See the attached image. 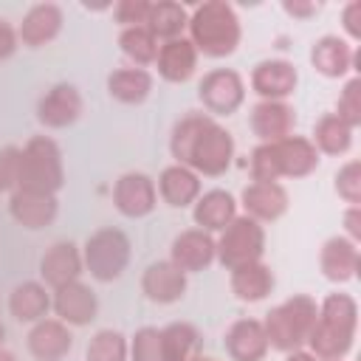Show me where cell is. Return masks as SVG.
I'll use <instances>...</instances> for the list:
<instances>
[{
	"instance_id": "1",
	"label": "cell",
	"mask_w": 361,
	"mask_h": 361,
	"mask_svg": "<svg viewBox=\"0 0 361 361\" xmlns=\"http://www.w3.org/2000/svg\"><path fill=\"white\" fill-rule=\"evenodd\" d=\"M169 149L180 166H189L192 172L217 178L228 169V164L234 158V138L212 116L186 113L172 127Z\"/></svg>"
},
{
	"instance_id": "2",
	"label": "cell",
	"mask_w": 361,
	"mask_h": 361,
	"mask_svg": "<svg viewBox=\"0 0 361 361\" xmlns=\"http://www.w3.org/2000/svg\"><path fill=\"white\" fill-rule=\"evenodd\" d=\"M355 299L347 293H330L316 316V324L307 336L310 344V355L322 358V361H341V355L353 347V336H355Z\"/></svg>"
},
{
	"instance_id": "3",
	"label": "cell",
	"mask_w": 361,
	"mask_h": 361,
	"mask_svg": "<svg viewBox=\"0 0 361 361\" xmlns=\"http://www.w3.org/2000/svg\"><path fill=\"white\" fill-rule=\"evenodd\" d=\"M319 166V149L302 135H288L274 144H259L251 152V178L276 183L279 178H305Z\"/></svg>"
},
{
	"instance_id": "4",
	"label": "cell",
	"mask_w": 361,
	"mask_h": 361,
	"mask_svg": "<svg viewBox=\"0 0 361 361\" xmlns=\"http://www.w3.org/2000/svg\"><path fill=\"white\" fill-rule=\"evenodd\" d=\"M189 42L195 45V51H203L206 56H228L234 54V48L240 45V20L234 14V8L223 0H209L203 6H197L189 17Z\"/></svg>"
},
{
	"instance_id": "5",
	"label": "cell",
	"mask_w": 361,
	"mask_h": 361,
	"mask_svg": "<svg viewBox=\"0 0 361 361\" xmlns=\"http://www.w3.org/2000/svg\"><path fill=\"white\" fill-rule=\"evenodd\" d=\"M316 316H319V305L307 293H296L288 302L271 307V313L262 322L268 347H276L282 353L299 350L307 341V336L316 324Z\"/></svg>"
},
{
	"instance_id": "6",
	"label": "cell",
	"mask_w": 361,
	"mask_h": 361,
	"mask_svg": "<svg viewBox=\"0 0 361 361\" xmlns=\"http://www.w3.org/2000/svg\"><path fill=\"white\" fill-rule=\"evenodd\" d=\"M65 183L62 172V155L59 147L48 135H34L20 149V172H17V189L31 192H51L56 195Z\"/></svg>"
},
{
	"instance_id": "7",
	"label": "cell",
	"mask_w": 361,
	"mask_h": 361,
	"mask_svg": "<svg viewBox=\"0 0 361 361\" xmlns=\"http://www.w3.org/2000/svg\"><path fill=\"white\" fill-rule=\"evenodd\" d=\"M82 262L99 282H113L130 262V237L121 228H99L87 237Z\"/></svg>"
},
{
	"instance_id": "8",
	"label": "cell",
	"mask_w": 361,
	"mask_h": 361,
	"mask_svg": "<svg viewBox=\"0 0 361 361\" xmlns=\"http://www.w3.org/2000/svg\"><path fill=\"white\" fill-rule=\"evenodd\" d=\"M262 248H265V231L257 220H251L248 214L245 217H234L220 240L214 243V251H217V259L231 271L237 265H245V262H257L262 257Z\"/></svg>"
},
{
	"instance_id": "9",
	"label": "cell",
	"mask_w": 361,
	"mask_h": 361,
	"mask_svg": "<svg viewBox=\"0 0 361 361\" xmlns=\"http://www.w3.org/2000/svg\"><path fill=\"white\" fill-rule=\"evenodd\" d=\"M197 96L203 102V107L209 113H217V116H228L234 113L243 99H245V85L240 79L237 71H228V68H214L209 71L200 85H197Z\"/></svg>"
},
{
	"instance_id": "10",
	"label": "cell",
	"mask_w": 361,
	"mask_h": 361,
	"mask_svg": "<svg viewBox=\"0 0 361 361\" xmlns=\"http://www.w3.org/2000/svg\"><path fill=\"white\" fill-rule=\"evenodd\" d=\"M82 116V96L73 85L59 82L37 102V121L51 130H62Z\"/></svg>"
},
{
	"instance_id": "11",
	"label": "cell",
	"mask_w": 361,
	"mask_h": 361,
	"mask_svg": "<svg viewBox=\"0 0 361 361\" xmlns=\"http://www.w3.org/2000/svg\"><path fill=\"white\" fill-rule=\"evenodd\" d=\"M158 192L149 175L144 172H127L113 186V203L124 217H144L155 209Z\"/></svg>"
},
{
	"instance_id": "12",
	"label": "cell",
	"mask_w": 361,
	"mask_h": 361,
	"mask_svg": "<svg viewBox=\"0 0 361 361\" xmlns=\"http://www.w3.org/2000/svg\"><path fill=\"white\" fill-rule=\"evenodd\" d=\"M56 195L51 192H31V189H14L8 197V212L23 228H45L56 217Z\"/></svg>"
},
{
	"instance_id": "13",
	"label": "cell",
	"mask_w": 361,
	"mask_h": 361,
	"mask_svg": "<svg viewBox=\"0 0 361 361\" xmlns=\"http://www.w3.org/2000/svg\"><path fill=\"white\" fill-rule=\"evenodd\" d=\"M217 251H214V240L209 237V231L203 228H189V231H180L175 240H172V265L180 268L183 274H195V271H203L214 262Z\"/></svg>"
},
{
	"instance_id": "14",
	"label": "cell",
	"mask_w": 361,
	"mask_h": 361,
	"mask_svg": "<svg viewBox=\"0 0 361 361\" xmlns=\"http://www.w3.org/2000/svg\"><path fill=\"white\" fill-rule=\"evenodd\" d=\"M54 310L59 316V322L65 324H90L96 319V310H99V302H96V293L90 290V285L85 282H68L62 288H56V296H54Z\"/></svg>"
},
{
	"instance_id": "15",
	"label": "cell",
	"mask_w": 361,
	"mask_h": 361,
	"mask_svg": "<svg viewBox=\"0 0 361 361\" xmlns=\"http://www.w3.org/2000/svg\"><path fill=\"white\" fill-rule=\"evenodd\" d=\"M299 73L285 59H265L251 73V87L262 96V102H282L296 90Z\"/></svg>"
},
{
	"instance_id": "16",
	"label": "cell",
	"mask_w": 361,
	"mask_h": 361,
	"mask_svg": "<svg viewBox=\"0 0 361 361\" xmlns=\"http://www.w3.org/2000/svg\"><path fill=\"white\" fill-rule=\"evenodd\" d=\"M82 254L79 248L71 243V240H59L54 243L42 259H39V276L45 279V285H51L54 290L68 285V282H76L79 274H82Z\"/></svg>"
},
{
	"instance_id": "17",
	"label": "cell",
	"mask_w": 361,
	"mask_h": 361,
	"mask_svg": "<svg viewBox=\"0 0 361 361\" xmlns=\"http://www.w3.org/2000/svg\"><path fill=\"white\" fill-rule=\"evenodd\" d=\"M141 290L149 302L172 305V302L183 299V293H186V274L180 268H175L169 259L152 262L141 276Z\"/></svg>"
},
{
	"instance_id": "18",
	"label": "cell",
	"mask_w": 361,
	"mask_h": 361,
	"mask_svg": "<svg viewBox=\"0 0 361 361\" xmlns=\"http://www.w3.org/2000/svg\"><path fill=\"white\" fill-rule=\"evenodd\" d=\"M73 336L59 319H39L28 333V353L37 361H62L71 353Z\"/></svg>"
},
{
	"instance_id": "19",
	"label": "cell",
	"mask_w": 361,
	"mask_h": 361,
	"mask_svg": "<svg viewBox=\"0 0 361 361\" xmlns=\"http://www.w3.org/2000/svg\"><path fill=\"white\" fill-rule=\"evenodd\" d=\"M62 28V8L56 3H37L25 11L20 28H17V39L28 48H39L45 42H51Z\"/></svg>"
},
{
	"instance_id": "20",
	"label": "cell",
	"mask_w": 361,
	"mask_h": 361,
	"mask_svg": "<svg viewBox=\"0 0 361 361\" xmlns=\"http://www.w3.org/2000/svg\"><path fill=\"white\" fill-rule=\"evenodd\" d=\"M226 350L234 361H262L268 353V336L262 322L237 319L226 333Z\"/></svg>"
},
{
	"instance_id": "21",
	"label": "cell",
	"mask_w": 361,
	"mask_h": 361,
	"mask_svg": "<svg viewBox=\"0 0 361 361\" xmlns=\"http://www.w3.org/2000/svg\"><path fill=\"white\" fill-rule=\"evenodd\" d=\"M293 107L285 102H259L251 110V130L262 138V144H274L290 135L293 130Z\"/></svg>"
},
{
	"instance_id": "22",
	"label": "cell",
	"mask_w": 361,
	"mask_h": 361,
	"mask_svg": "<svg viewBox=\"0 0 361 361\" xmlns=\"http://www.w3.org/2000/svg\"><path fill=\"white\" fill-rule=\"evenodd\" d=\"M243 206L251 220H276L288 212V192L279 183H259L251 180L243 189Z\"/></svg>"
},
{
	"instance_id": "23",
	"label": "cell",
	"mask_w": 361,
	"mask_h": 361,
	"mask_svg": "<svg viewBox=\"0 0 361 361\" xmlns=\"http://www.w3.org/2000/svg\"><path fill=\"white\" fill-rule=\"evenodd\" d=\"M155 62H158V73H161L166 82H186V79L195 73L197 51H195V45H192L186 37L166 39V42L158 48Z\"/></svg>"
},
{
	"instance_id": "24",
	"label": "cell",
	"mask_w": 361,
	"mask_h": 361,
	"mask_svg": "<svg viewBox=\"0 0 361 361\" xmlns=\"http://www.w3.org/2000/svg\"><path fill=\"white\" fill-rule=\"evenodd\" d=\"M158 192H161V197H164L169 206L183 209V206H189V203L197 200V195H200V178H197V172H192L189 166L172 164V166H166V169L161 172V178H158Z\"/></svg>"
},
{
	"instance_id": "25",
	"label": "cell",
	"mask_w": 361,
	"mask_h": 361,
	"mask_svg": "<svg viewBox=\"0 0 361 361\" xmlns=\"http://www.w3.org/2000/svg\"><path fill=\"white\" fill-rule=\"evenodd\" d=\"M195 223L203 231H223L237 217V203L226 189H209L195 203Z\"/></svg>"
},
{
	"instance_id": "26",
	"label": "cell",
	"mask_w": 361,
	"mask_h": 361,
	"mask_svg": "<svg viewBox=\"0 0 361 361\" xmlns=\"http://www.w3.org/2000/svg\"><path fill=\"white\" fill-rule=\"evenodd\" d=\"M231 290L240 302H262L274 290V271L265 262H245L231 268Z\"/></svg>"
},
{
	"instance_id": "27",
	"label": "cell",
	"mask_w": 361,
	"mask_h": 361,
	"mask_svg": "<svg viewBox=\"0 0 361 361\" xmlns=\"http://www.w3.org/2000/svg\"><path fill=\"white\" fill-rule=\"evenodd\" d=\"M322 274L333 282H347L358 271V248L347 237H330L322 248Z\"/></svg>"
},
{
	"instance_id": "28",
	"label": "cell",
	"mask_w": 361,
	"mask_h": 361,
	"mask_svg": "<svg viewBox=\"0 0 361 361\" xmlns=\"http://www.w3.org/2000/svg\"><path fill=\"white\" fill-rule=\"evenodd\" d=\"M310 62L313 68L322 73V76H330V79H338L344 76L350 68H353V48L350 42H344L341 37H322L316 39L313 51H310Z\"/></svg>"
},
{
	"instance_id": "29",
	"label": "cell",
	"mask_w": 361,
	"mask_h": 361,
	"mask_svg": "<svg viewBox=\"0 0 361 361\" xmlns=\"http://www.w3.org/2000/svg\"><path fill=\"white\" fill-rule=\"evenodd\" d=\"M51 307V296L39 282H20L8 296V310L17 322H39Z\"/></svg>"
},
{
	"instance_id": "30",
	"label": "cell",
	"mask_w": 361,
	"mask_h": 361,
	"mask_svg": "<svg viewBox=\"0 0 361 361\" xmlns=\"http://www.w3.org/2000/svg\"><path fill=\"white\" fill-rule=\"evenodd\" d=\"M152 90V76L144 68H118L107 76V93L124 104H141Z\"/></svg>"
},
{
	"instance_id": "31",
	"label": "cell",
	"mask_w": 361,
	"mask_h": 361,
	"mask_svg": "<svg viewBox=\"0 0 361 361\" xmlns=\"http://www.w3.org/2000/svg\"><path fill=\"white\" fill-rule=\"evenodd\" d=\"M186 23H189V14H186V8H183L180 3L161 0V3H152V6H149V14H147V23H144V25L155 34V39H158V37H164V39H178L180 31L186 28Z\"/></svg>"
},
{
	"instance_id": "32",
	"label": "cell",
	"mask_w": 361,
	"mask_h": 361,
	"mask_svg": "<svg viewBox=\"0 0 361 361\" xmlns=\"http://www.w3.org/2000/svg\"><path fill=\"white\" fill-rule=\"evenodd\" d=\"M166 361H192L200 350V336L189 322H172L161 330Z\"/></svg>"
},
{
	"instance_id": "33",
	"label": "cell",
	"mask_w": 361,
	"mask_h": 361,
	"mask_svg": "<svg viewBox=\"0 0 361 361\" xmlns=\"http://www.w3.org/2000/svg\"><path fill=\"white\" fill-rule=\"evenodd\" d=\"M313 147H319L322 152H327V155H341V152H347L350 149V144H353V130L336 116V113H327V116H322L319 121H316V127H313Z\"/></svg>"
},
{
	"instance_id": "34",
	"label": "cell",
	"mask_w": 361,
	"mask_h": 361,
	"mask_svg": "<svg viewBox=\"0 0 361 361\" xmlns=\"http://www.w3.org/2000/svg\"><path fill=\"white\" fill-rule=\"evenodd\" d=\"M118 45L124 51V56H130L135 65H149L155 62L158 56V39L155 34L147 28V25H133V28H124L121 37H118Z\"/></svg>"
},
{
	"instance_id": "35",
	"label": "cell",
	"mask_w": 361,
	"mask_h": 361,
	"mask_svg": "<svg viewBox=\"0 0 361 361\" xmlns=\"http://www.w3.org/2000/svg\"><path fill=\"white\" fill-rule=\"evenodd\" d=\"M85 361H127V341L118 330H99L85 350Z\"/></svg>"
},
{
	"instance_id": "36",
	"label": "cell",
	"mask_w": 361,
	"mask_h": 361,
	"mask_svg": "<svg viewBox=\"0 0 361 361\" xmlns=\"http://www.w3.org/2000/svg\"><path fill=\"white\" fill-rule=\"evenodd\" d=\"M130 361H166V353H164V341H161V330L158 327H141L133 336Z\"/></svg>"
},
{
	"instance_id": "37",
	"label": "cell",
	"mask_w": 361,
	"mask_h": 361,
	"mask_svg": "<svg viewBox=\"0 0 361 361\" xmlns=\"http://www.w3.org/2000/svg\"><path fill=\"white\" fill-rule=\"evenodd\" d=\"M350 130L361 124V79H350L338 96V113H336Z\"/></svg>"
},
{
	"instance_id": "38",
	"label": "cell",
	"mask_w": 361,
	"mask_h": 361,
	"mask_svg": "<svg viewBox=\"0 0 361 361\" xmlns=\"http://www.w3.org/2000/svg\"><path fill=\"white\" fill-rule=\"evenodd\" d=\"M336 189H338V195L347 200V203H358L361 200V164L358 161H350V164H344L341 169H338V175H336Z\"/></svg>"
},
{
	"instance_id": "39",
	"label": "cell",
	"mask_w": 361,
	"mask_h": 361,
	"mask_svg": "<svg viewBox=\"0 0 361 361\" xmlns=\"http://www.w3.org/2000/svg\"><path fill=\"white\" fill-rule=\"evenodd\" d=\"M149 6H152V3H147V0H121V3H116L113 14H116V20H118L124 28H133V25H144V23H147Z\"/></svg>"
},
{
	"instance_id": "40",
	"label": "cell",
	"mask_w": 361,
	"mask_h": 361,
	"mask_svg": "<svg viewBox=\"0 0 361 361\" xmlns=\"http://www.w3.org/2000/svg\"><path fill=\"white\" fill-rule=\"evenodd\" d=\"M17 172H20V149L3 147L0 149V189H17Z\"/></svg>"
},
{
	"instance_id": "41",
	"label": "cell",
	"mask_w": 361,
	"mask_h": 361,
	"mask_svg": "<svg viewBox=\"0 0 361 361\" xmlns=\"http://www.w3.org/2000/svg\"><path fill=\"white\" fill-rule=\"evenodd\" d=\"M341 20H344V28H347L350 37H361V0H353L344 8Z\"/></svg>"
},
{
	"instance_id": "42",
	"label": "cell",
	"mask_w": 361,
	"mask_h": 361,
	"mask_svg": "<svg viewBox=\"0 0 361 361\" xmlns=\"http://www.w3.org/2000/svg\"><path fill=\"white\" fill-rule=\"evenodd\" d=\"M14 48H17V31L6 20H0V59H8Z\"/></svg>"
},
{
	"instance_id": "43",
	"label": "cell",
	"mask_w": 361,
	"mask_h": 361,
	"mask_svg": "<svg viewBox=\"0 0 361 361\" xmlns=\"http://www.w3.org/2000/svg\"><path fill=\"white\" fill-rule=\"evenodd\" d=\"M288 14H293V17H310V14H316L319 11V6L316 3H290V0H285V6H282Z\"/></svg>"
},
{
	"instance_id": "44",
	"label": "cell",
	"mask_w": 361,
	"mask_h": 361,
	"mask_svg": "<svg viewBox=\"0 0 361 361\" xmlns=\"http://www.w3.org/2000/svg\"><path fill=\"white\" fill-rule=\"evenodd\" d=\"M344 223H347V231H350V237H353V240H358V237H361V212H358V206H353V209L347 212Z\"/></svg>"
},
{
	"instance_id": "45",
	"label": "cell",
	"mask_w": 361,
	"mask_h": 361,
	"mask_svg": "<svg viewBox=\"0 0 361 361\" xmlns=\"http://www.w3.org/2000/svg\"><path fill=\"white\" fill-rule=\"evenodd\" d=\"M285 361H316V355L302 353V350H293V353H288V358H285Z\"/></svg>"
},
{
	"instance_id": "46",
	"label": "cell",
	"mask_w": 361,
	"mask_h": 361,
	"mask_svg": "<svg viewBox=\"0 0 361 361\" xmlns=\"http://www.w3.org/2000/svg\"><path fill=\"white\" fill-rule=\"evenodd\" d=\"M0 361H17V358H14V355H11L6 347H0Z\"/></svg>"
},
{
	"instance_id": "47",
	"label": "cell",
	"mask_w": 361,
	"mask_h": 361,
	"mask_svg": "<svg viewBox=\"0 0 361 361\" xmlns=\"http://www.w3.org/2000/svg\"><path fill=\"white\" fill-rule=\"evenodd\" d=\"M3 336H6V327L0 324V347H3Z\"/></svg>"
},
{
	"instance_id": "48",
	"label": "cell",
	"mask_w": 361,
	"mask_h": 361,
	"mask_svg": "<svg viewBox=\"0 0 361 361\" xmlns=\"http://www.w3.org/2000/svg\"><path fill=\"white\" fill-rule=\"evenodd\" d=\"M192 361H214V358H203V355H197V358H192Z\"/></svg>"
},
{
	"instance_id": "49",
	"label": "cell",
	"mask_w": 361,
	"mask_h": 361,
	"mask_svg": "<svg viewBox=\"0 0 361 361\" xmlns=\"http://www.w3.org/2000/svg\"><path fill=\"white\" fill-rule=\"evenodd\" d=\"M0 192H3V189H0Z\"/></svg>"
}]
</instances>
